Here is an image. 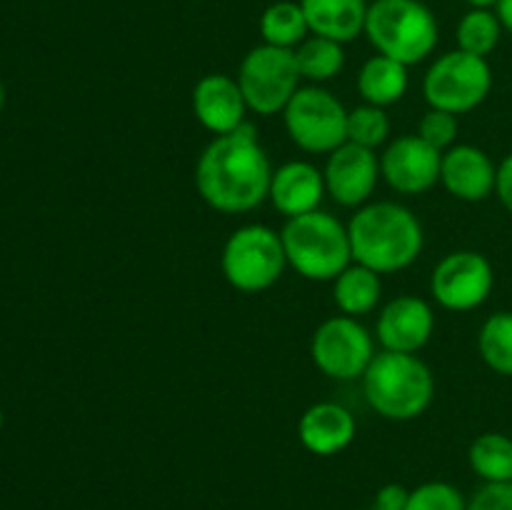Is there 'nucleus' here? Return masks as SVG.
<instances>
[{"instance_id":"obj_30","label":"nucleus","mask_w":512,"mask_h":510,"mask_svg":"<svg viewBox=\"0 0 512 510\" xmlns=\"http://www.w3.org/2000/svg\"><path fill=\"white\" fill-rule=\"evenodd\" d=\"M468 510H512V483H483L468 500Z\"/></svg>"},{"instance_id":"obj_11","label":"nucleus","mask_w":512,"mask_h":510,"mask_svg":"<svg viewBox=\"0 0 512 510\" xmlns=\"http://www.w3.org/2000/svg\"><path fill=\"white\" fill-rule=\"evenodd\" d=\"M495 273L490 260L478 250H455L448 253L430 275V295L445 310L468 313L480 308L490 298Z\"/></svg>"},{"instance_id":"obj_24","label":"nucleus","mask_w":512,"mask_h":510,"mask_svg":"<svg viewBox=\"0 0 512 510\" xmlns=\"http://www.w3.org/2000/svg\"><path fill=\"white\" fill-rule=\"evenodd\" d=\"M468 463L483 483H512V438L483 433L470 443Z\"/></svg>"},{"instance_id":"obj_23","label":"nucleus","mask_w":512,"mask_h":510,"mask_svg":"<svg viewBox=\"0 0 512 510\" xmlns=\"http://www.w3.org/2000/svg\"><path fill=\"white\" fill-rule=\"evenodd\" d=\"M295 63H298L300 78L310 80L313 85L328 83L338 78L345 68V48L343 43H335L320 35H308L303 43L295 48Z\"/></svg>"},{"instance_id":"obj_9","label":"nucleus","mask_w":512,"mask_h":510,"mask_svg":"<svg viewBox=\"0 0 512 510\" xmlns=\"http://www.w3.org/2000/svg\"><path fill=\"white\" fill-rule=\"evenodd\" d=\"M300 70L295 50L275 45H255L238 68V85L250 113L278 115L300 88Z\"/></svg>"},{"instance_id":"obj_1","label":"nucleus","mask_w":512,"mask_h":510,"mask_svg":"<svg viewBox=\"0 0 512 510\" xmlns=\"http://www.w3.org/2000/svg\"><path fill=\"white\" fill-rule=\"evenodd\" d=\"M273 165L253 123L228 135H215L195 163V188L213 210L225 215L250 213L268 200Z\"/></svg>"},{"instance_id":"obj_29","label":"nucleus","mask_w":512,"mask_h":510,"mask_svg":"<svg viewBox=\"0 0 512 510\" xmlns=\"http://www.w3.org/2000/svg\"><path fill=\"white\" fill-rule=\"evenodd\" d=\"M458 130H460L458 115L448 113V110H438V108H430L418 125L420 138H423L428 145H433L435 150H440V153L453 148L455 140H458Z\"/></svg>"},{"instance_id":"obj_33","label":"nucleus","mask_w":512,"mask_h":510,"mask_svg":"<svg viewBox=\"0 0 512 510\" xmlns=\"http://www.w3.org/2000/svg\"><path fill=\"white\" fill-rule=\"evenodd\" d=\"M495 13H498L503 28L512 35V0H500V3L495 5Z\"/></svg>"},{"instance_id":"obj_10","label":"nucleus","mask_w":512,"mask_h":510,"mask_svg":"<svg viewBox=\"0 0 512 510\" xmlns=\"http://www.w3.org/2000/svg\"><path fill=\"white\" fill-rule=\"evenodd\" d=\"M310 358L315 368L333 380L363 378L375 358V338L370 330L350 315L323 320L310 340Z\"/></svg>"},{"instance_id":"obj_36","label":"nucleus","mask_w":512,"mask_h":510,"mask_svg":"<svg viewBox=\"0 0 512 510\" xmlns=\"http://www.w3.org/2000/svg\"><path fill=\"white\" fill-rule=\"evenodd\" d=\"M0 428H3V413H0Z\"/></svg>"},{"instance_id":"obj_35","label":"nucleus","mask_w":512,"mask_h":510,"mask_svg":"<svg viewBox=\"0 0 512 510\" xmlns=\"http://www.w3.org/2000/svg\"><path fill=\"white\" fill-rule=\"evenodd\" d=\"M3 100H5V93H3V83H0V108H3Z\"/></svg>"},{"instance_id":"obj_17","label":"nucleus","mask_w":512,"mask_h":510,"mask_svg":"<svg viewBox=\"0 0 512 510\" xmlns=\"http://www.w3.org/2000/svg\"><path fill=\"white\" fill-rule=\"evenodd\" d=\"M325 195L328 188H325L323 170L308 160H290L273 170L268 200L288 220L320 210Z\"/></svg>"},{"instance_id":"obj_18","label":"nucleus","mask_w":512,"mask_h":510,"mask_svg":"<svg viewBox=\"0 0 512 510\" xmlns=\"http://www.w3.org/2000/svg\"><path fill=\"white\" fill-rule=\"evenodd\" d=\"M355 433H358L355 415L345 405L330 400L310 405L298 420V440L308 453L320 458L343 453L355 440Z\"/></svg>"},{"instance_id":"obj_14","label":"nucleus","mask_w":512,"mask_h":510,"mask_svg":"<svg viewBox=\"0 0 512 510\" xmlns=\"http://www.w3.org/2000/svg\"><path fill=\"white\" fill-rule=\"evenodd\" d=\"M435 313L428 300L418 295H398L383 305L375 323V338L383 350L418 355L430 343Z\"/></svg>"},{"instance_id":"obj_3","label":"nucleus","mask_w":512,"mask_h":510,"mask_svg":"<svg viewBox=\"0 0 512 510\" xmlns=\"http://www.w3.org/2000/svg\"><path fill=\"white\" fill-rule=\"evenodd\" d=\"M360 380L370 408L395 423L420 418L435 398L433 373L418 355L410 353L380 350Z\"/></svg>"},{"instance_id":"obj_19","label":"nucleus","mask_w":512,"mask_h":510,"mask_svg":"<svg viewBox=\"0 0 512 510\" xmlns=\"http://www.w3.org/2000/svg\"><path fill=\"white\" fill-rule=\"evenodd\" d=\"M310 35L330 38L335 43H353L365 33L368 0H300Z\"/></svg>"},{"instance_id":"obj_7","label":"nucleus","mask_w":512,"mask_h":510,"mask_svg":"<svg viewBox=\"0 0 512 510\" xmlns=\"http://www.w3.org/2000/svg\"><path fill=\"white\" fill-rule=\"evenodd\" d=\"M493 90V70L488 58L450 50L433 60L423 78V95L430 108L465 115L483 105Z\"/></svg>"},{"instance_id":"obj_26","label":"nucleus","mask_w":512,"mask_h":510,"mask_svg":"<svg viewBox=\"0 0 512 510\" xmlns=\"http://www.w3.org/2000/svg\"><path fill=\"white\" fill-rule=\"evenodd\" d=\"M478 350L493 373L512 378V310H498L485 320L478 335Z\"/></svg>"},{"instance_id":"obj_34","label":"nucleus","mask_w":512,"mask_h":510,"mask_svg":"<svg viewBox=\"0 0 512 510\" xmlns=\"http://www.w3.org/2000/svg\"><path fill=\"white\" fill-rule=\"evenodd\" d=\"M470 8H493L500 3V0H468Z\"/></svg>"},{"instance_id":"obj_16","label":"nucleus","mask_w":512,"mask_h":510,"mask_svg":"<svg viewBox=\"0 0 512 510\" xmlns=\"http://www.w3.org/2000/svg\"><path fill=\"white\" fill-rule=\"evenodd\" d=\"M495 178H498V165L478 145L460 143L443 153L440 183L463 203H480L495 195Z\"/></svg>"},{"instance_id":"obj_28","label":"nucleus","mask_w":512,"mask_h":510,"mask_svg":"<svg viewBox=\"0 0 512 510\" xmlns=\"http://www.w3.org/2000/svg\"><path fill=\"white\" fill-rule=\"evenodd\" d=\"M405 510H468V500L453 483L428 480V483L410 490Z\"/></svg>"},{"instance_id":"obj_2","label":"nucleus","mask_w":512,"mask_h":510,"mask_svg":"<svg viewBox=\"0 0 512 510\" xmlns=\"http://www.w3.org/2000/svg\"><path fill=\"white\" fill-rule=\"evenodd\" d=\"M353 263L378 275L400 273L420 258L425 245L418 215L395 200L365 203L348 223Z\"/></svg>"},{"instance_id":"obj_4","label":"nucleus","mask_w":512,"mask_h":510,"mask_svg":"<svg viewBox=\"0 0 512 510\" xmlns=\"http://www.w3.org/2000/svg\"><path fill=\"white\" fill-rule=\"evenodd\" d=\"M280 238L288 265L305 280L333 283L353 263L348 225L325 210L290 218L280 230Z\"/></svg>"},{"instance_id":"obj_15","label":"nucleus","mask_w":512,"mask_h":510,"mask_svg":"<svg viewBox=\"0 0 512 510\" xmlns=\"http://www.w3.org/2000/svg\"><path fill=\"white\" fill-rule=\"evenodd\" d=\"M248 103L238 78L208 73L193 88V115L208 133L228 135L248 123Z\"/></svg>"},{"instance_id":"obj_5","label":"nucleus","mask_w":512,"mask_h":510,"mask_svg":"<svg viewBox=\"0 0 512 510\" xmlns=\"http://www.w3.org/2000/svg\"><path fill=\"white\" fill-rule=\"evenodd\" d=\"M365 35L380 55L403 65H418L438 48L440 25L423 0H373Z\"/></svg>"},{"instance_id":"obj_13","label":"nucleus","mask_w":512,"mask_h":510,"mask_svg":"<svg viewBox=\"0 0 512 510\" xmlns=\"http://www.w3.org/2000/svg\"><path fill=\"white\" fill-rule=\"evenodd\" d=\"M328 195L343 208H363L370 203L380 180V158L375 150L343 143L328 155L323 168Z\"/></svg>"},{"instance_id":"obj_32","label":"nucleus","mask_w":512,"mask_h":510,"mask_svg":"<svg viewBox=\"0 0 512 510\" xmlns=\"http://www.w3.org/2000/svg\"><path fill=\"white\" fill-rule=\"evenodd\" d=\"M495 195L500 205L512 215V153L505 155L503 163L498 165V178H495Z\"/></svg>"},{"instance_id":"obj_31","label":"nucleus","mask_w":512,"mask_h":510,"mask_svg":"<svg viewBox=\"0 0 512 510\" xmlns=\"http://www.w3.org/2000/svg\"><path fill=\"white\" fill-rule=\"evenodd\" d=\"M408 495L410 490H405L403 485L398 483L383 485V488L375 493L373 508L370 510H405L408 508Z\"/></svg>"},{"instance_id":"obj_20","label":"nucleus","mask_w":512,"mask_h":510,"mask_svg":"<svg viewBox=\"0 0 512 510\" xmlns=\"http://www.w3.org/2000/svg\"><path fill=\"white\" fill-rule=\"evenodd\" d=\"M408 85V65L380 53L365 60L358 73L360 98L363 103L378 105V108H390V105L400 103L408 93Z\"/></svg>"},{"instance_id":"obj_22","label":"nucleus","mask_w":512,"mask_h":510,"mask_svg":"<svg viewBox=\"0 0 512 510\" xmlns=\"http://www.w3.org/2000/svg\"><path fill=\"white\" fill-rule=\"evenodd\" d=\"M260 35L263 43L275 45V48L295 50L310 35L308 20H305L300 0H278L270 3L260 15Z\"/></svg>"},{"instance_id":"obj_21","label":"nucleus","mask_w":512,"mask_h":510,"mask_svg":"<svg viewBox=\"0 0 512 510\" xmlns=\"http://www.w3.org/2000/svg\"><path fill=\"white\" fill-rule=\"evenodd\" d=\"M383 298V280L375 270L360 263H350L338 278L333 280V300L338 310L350 318H360L378 308Z\"/></svg>"},{"instance_id":"obj_12","label":"nucleus","mask_w":512,"mask_h":510,"mask_svg":"<svg viewBox=\"0 0 512 510\" xmlns=\"http://www.w3.org/2000/svg\"><path fill=\"white\" fill-rule=\"evenodd\" d=\"M443 153L418 133L400 135L380 155V178L400 195H420L440 183Z\"/></svg>"},{"instance_id":"obj_27","label":"nucleus","mask_w":512,"mask_h":510,"mask_svg":"<svg viewBox=\"0 0 512 510\" xmlns=\"http://www.w3.org/2000/svg\"><path fill=\"white\" fill-rule=\"evenodd\" d=\"M390 138V118L385 108L363 103L348 110V143L378 150Z\"/></svg>"},{"instance_id":"obj_6","label":"nucleus","mask_w":512,"mask_h":510,"mask_svg":"<svg viewBox=\"0 0 512 510\" xmlns=\"http://www.w3.org/2000/svg\"><path fill=\"white\" fill-rule=\"evenodd\" d=\"M288 268L283 238L268 225L250 223L233 230L223 245L220 270L240 293H263L283 278Z\"/></svg>"},{"instance_id":"obj_25","label":"nucleus","mask_w":512,"mask_h":510,"mask_svg":"<svg viewBox=\"0 0 512 510\" xmlns=\"http://www.w3.org/2000/svg\"><path fill=\"white\" fill-rule=\"evenodd\" d=\"M503 30V23H500L498 13L493 8H470L460 18L458 30H455L458 50L478 55V58H488L500 45Z\"/></svg>"},{"instance_id":"obj_8","label":"nucleus","mask_w":512,"mask_h":510,"mask_svg":"<svg viewBox=\"0 0 512 510\" xmlns=\"http://www.w3.org/2000/svg\"><path fill=\"white\" fill-rule=\"evenodd\" d=\"M290 140L305 153L330 155L348 143V110L330 90L305 85L283 110Z\"/></svg>"}]
</instances>
